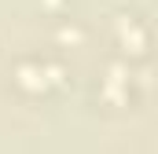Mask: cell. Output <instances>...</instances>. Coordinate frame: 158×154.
<instances>
[{
    "instance_id": "cell-2",
    "label": "cell",
    "mask_w": 158,
    "mask_h": 154,
    "mask_svg": "<svg viewBox=\"0 0 158 154\" xmlns=\"http://www.w3.org/2000/svg\"><path fill=\"white\" fill-rule=\"evenodd\" d=\"M11 84L22 95H44V92H52L48 77H44V66H40V55H22L11 66Z\"/></svg>"
},
{
    "instance_id": "cell-1",
    "label": "cell",
    "mask_w": 158,
    "mask_h": 154,
    "mask_svg": "<svg viewBox=\"0 0 158 154\" xmlns=\"http://www.w3.org/2000/svg\"><path fill=\"white\" fill-rule=\"evenodd\" d=\"M114 44H118L125 55H147V44H151L147 22L140 15H129V11L114 15Z\"/></svg>"
},
{
    "instance_id": "cell-5",
    "label": "cell",
    "mask_w": 158,
    "mask_h": 154,
    "mask_svg": "<svg viewBox=\"0 0 158 154\" xmlns=\"http://www.w3.org/2000/svg\"><path fill=\"white\" fill-rule=\"evenodd\" d=\"M37 4H44V11L52 18H66V11H70V0H37Z\"/></svg>"
},
{
    "instance_id": "cell-4",
    "label": "cell",
    "mask_w": 158,
    "mask_h": 154,
    "mask_svg": "<svg viewBox=\"0 0 158 154\" xmlns=\"http://www.w3.org/2000/svg\"><path fill=\"white\" fill-rule=\"evenodd\" d=\"M85 37H88V30L81 26L77 18H59V26H55V33H52V40H55L59 48H81Z\"/></svg>"
},
{
    "instance_id": "cell-3",
    "label": "cell",
    "mask_w": 158,
    "mask_h": 154,
    "mask_svg": "<svg viewBox=\"0 0 158 154\" xmlns=\"http://www.w3.org/2000/svg\"><path fill=\"white\" fill-rule=\"evenodd\" d=\"M129 63H110L103 77H99V88H103V99L107 103H125V95H129Z\"/></svg>"
}]
</instances>
